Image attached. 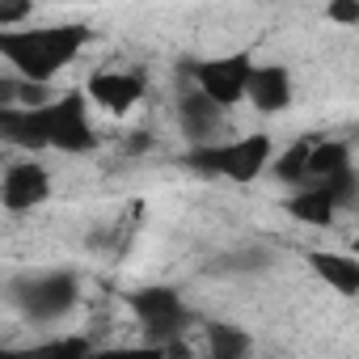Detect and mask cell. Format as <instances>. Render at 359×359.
Wrapping results in <instances>:
<instances>
[{"instance_id": "1", "label": "cell", "mask_w": 359, "mask_h": 359, "mask_svg": "<svg viewBox=\"0 0 359 359\" xmlns=\"http://www.w3.org/2000/svg\"><path fill=\"white\" fill-rule=\"evenodd\" d=\"M93 43V30L81 22H55V26H5L0 30V60L22 81L47 85L55 72H64L85 47Z\"/></svg>"}, {"instance_id": "2", "label": "cell", "mask_w": 359, "mask_h": 359, "mask_svg": "<svg viewBox=\"0 0 359 359\" xmlns=\"http://www.w3.org/2000/svg\"><path fill=\"white\" fill-rule=\"evenodd\" d=\"M275 144L271 135H241V140H216V144H191L187 165L208 177H229V182H254L271 165Z\"/></svg>"}, {"instance_id": "3", "label": "cell", "mask_w": 359, "mask_h": 359, "mask_svg": "<svg viewBox=\"0 0 359 359\" xmlns=\"http://www.w3.org/2000/svg\"><path fill=\"white\" fill-rule=\"evenodd\" d=\"M127 304H131V313L140 317V325H144V342H148L156 355H187V346L177 342V338L187 334L191 313H187L182 296H177L173 287H165V283H156V287H140V292L127 296Z\"/></svg>"}, {"instance_id": "4", "label": "cell", "mask_w": 359, "mask_h": 359, "mask_svg": "<svg viewBox=\"0 0 359 359\" xmlns=\"http://www.w3.org/2000/svg\"><path fill=\"white\" fill-rule=\"evenodd\" d=\"M9 300L22 309L26 321H60L72 313V304L81 300V283L72 271H39V275H22L9 283Z\"/></svg>"}, {"instance_id": "5", "label": "cell", "mask_w": 359, "mask_h": 359, "mask_svg": "<svg viewBox=\"0 0 359 359\" xmlns=\"http://www.w3.org/2000/svg\"><path fill=\"white\" fill-rule=\"evenodd\" d=\"M43 114H47V148H60V152H93L97 148V131L89 123L85 89H68L55 102L47 97Z\"/></svg>"}, {"instance_id": "6", "label": "cell", "mask_w": 359, "mask_h": 359, "mask_svg": "<svg viewBox=\"0 0 359 359\" xmlns=\"http://www.w3.org/2000/svg\"><path fill=\"white\" fill-rule=\"evenodd\" d=\"M250 68H254V60L245 51H237V55H212V60H187L182 64V72L195 81V89L208 93L212 102H220L224 110L245 97Z\"/></svg>"}, {"instance_id": "7", "label": "cell", "mask_w": 359, "mask_h": 359, "mask_svg": "<svg viewBox=\"0 0 359 359\" xmlns=\"http://www.w3.org/2000/svg\"><path fill=\"white\" fill-rule=\"evenodd\" d=\"M51 195V177L39 161H18L0 173V203L9 212H34Z\"/></svg>"}, {"instance_id": "8", "label": "cell", "mask_w": 359, "mask_h": 359, "mask_svg": "<svg viewBox=\"0 0 359 359\" xmlns=\"http://www.w3.org/2000/svg\"><path fill=\"white\" fill-rule=\"evenodd\" d=\"M177 127L191 144H216L224 140V106L199 89H182L177 93Z\"/></svg>"}, {"instance_id": "9", "label": "cell", "mask_w": 359, "mask_h": 359, "mask_svg": "<svg viewBox=\"0 0 359 359\" xmlns=\"http://www.w3.org/2000/svg\"><path fill=\"white\" fill-rule=\"evenodd\" d=\"M245 102L258 114H279L292 106V72L283 64H254L245 81Z\"/></svg>"}, {"instance_id": "10", "label": "cell", "mask_w": 359, "mask_h": 359, "mask_svg": "<svg viewBox=\"0 0 359 359\" xmlns=\"http://www.w3.org/2000/svg\"><path fill=\"white\" fill-rule=\"evenodd\" d=\"M0 140L9 148H26V152H43L47 148V114L43 106H0Z\"/></svg>"}, {"instance_id": "11", "label": "cell", "mask_w": 359, "mask_h": 359, "mask_svg": "<svg viewBox=\"0 0 359 359\" xmlns=\"http://www.w3.org/2000/svg\"><path fill=\"white\" fill-rule=\"evenodd\" d=\"M144 76L140 72H97V76H89V97L97 102V106H106L110 114H127V110H135L140 106V97H144Z\"/></svg>"}, {"instance_id": "12", "label": "cell", "mask_w": 359, "mask_h": 359, "mask_svg": "<svg viewBox=\"0 0 359 359\" xmlns=\"http://www.w3.org/2000/svg\"><path fill=\"white\" fill-rule=\"evenodd\" d=\"M309 266H313L338 296H355V292H359V262H355V258L317 250V254H309Z\"/></svg>"}, {"instance_id": "13", "label": "cell", "mask_w": 359, "mask_h": 359, "mask_svg": "<svg viewBox=\"0 0 359 359\" xmlns=\"http://www.w3.org/2000/svg\"><path fill=\"white\" fill-rule=\"evenodd\" d=\"M346 165H355L346 140H313L309 144V156H304V182H321L325 173L346 169Z\"/></svg>"}, {"instance_id": "14", "label": "cell", "mask_w": 359, "mask_h": 359, "mask_svg": "<svg viewBox=\"0 0 359 359\" xmlns=\"http://www.w3.org/2000/svg\"><path fill=\"white\" fill-rule=\"evenodd\" d=\"M287 212H292L296 220H304V224H317V229H325V224L338 216V208L330 203V195H325L317 182H300L296 195L287 199Z\"/></svg>"}, {"instance_id": "15", "label": "cell", "mask_w": 359, "mask_h": 359, "mask_svg": "<svg viewBox=\"0 0 359 359\" xmlns=\"http://www.w3.org/2000/svg\"><path fill=\"white\" fill-rule=\"evenodd\" d=\"M208 351H212L216 359H245V355L254 351V342H250V334L237 330V325H208Z\"/></svg>"}, {"instance_id": "16", "label": "cell", "mask_w": 359, "mask_h": 359, "mask_svg": "<svg viewBox=\"0 0 359 359\" xmlns=\"http://www.w3.org/2000/svg\"><path fill=\"white\" fill-rule=\"evenodd\" d=\"M325 195H330V203L342 212V208H355V199H359V177H355V165H346V169H334V173H325L321 182H317Z\"/></svg>"}, {"instance_id": "17", "label": "cell", "mask_w": 359, "mask_h": 359, "mask_svg": "<svg viewBox=\"0 0 359 359\" xmlns=\"http://www.w3.org/2000/svg\"><path fill=\"white\" fill-rule=\"evenodd\" d=\"M43 106L47 102V85H34V81H22L18 72H0V106Z\"/></svg>"}, {"instance_id": "18", "label": "cell", "mask_w": 359, "mask_h": 359, "mask_svg": "<svg viewBox=\"0 0 359 359\" xmlns=\"http://www.w3.org/2000/svg\"><path fill=\"white\" fill-rule=\"evenodd\" d=\"M309 144H313V140H300V144H292V148L275 161V177H279V182H292V187L304 182V156H309Z\"/></svg>"}, {"instance_id": "19", "label": "cell", "mask_w": 359, "mask_h": 359, "mask_svg": "<svg viewBox=\"0 0 359 359\" xmlns=\"http://www.w3.org/2000/svg\"><path fill=\"white\" fill-rule=\"evenodd\" d=\"M30 13H34V0H0V30L30 22Z\"/></svg>"}, {"instance_id": "20", "label": "cell", "mask_w": 359, "mask_h": 359, "mask_svg": "<svg viewBox=\"0 0 359 359\" xmlns=\"http://www.w3.org/2000/svg\"><path fill=\"white\" fill-rule=\"evenodd\" d=\"M325 18L334 26H359V0H330L325 5Z\"/></svg>"}, {"instance_id": "21", "label": "cell", "mask_w": 359, "mask_h": 359, "mask_svg": "<svg viewBox=\"0 0 359 359\" xmlns=\"http://www.w3.org/2000/svg\"><path fill=\"white\" fill-rule=\"evenodd\" d=\"M39 351H47V355H89L93 342H89V338H51V342H43Z\"/></svg>"}, {"instance_id": "22", "label": "cell", "mask_w": 359, "mask_h": 359, "mask_svg": "<svg viewBox=\"0 0 359 359\" xmlns=\"http://www.w3.org/2000/svg\"><path fill=\"white\" fill-rule=\"evenodd\" d=\"M148 148V135H131V144H127V152H144Z\"/></svg>"}]
</instances>
